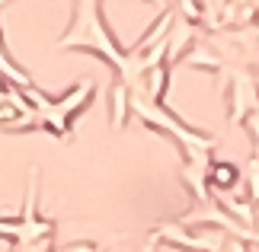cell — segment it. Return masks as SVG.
Here are the masks:
<instances>
[{
  "instance_id": "6da1fadb",
  "label": "cell",
  "mask_w": 259,
  "mask_h": 252,
  "mask_svg": "<svg viewBox=\"0 0 259 252\" xmlns=\"http://www.w3.org/2000/svg\"><path fill=\"white\" fill-rule=\"evenodd\" d=\"M231 122L234 125H240L250 118V112H256V103H259V93H256V83H253V77L246 74V70H237V80L231 86Z\"/></svg>"
},
{
  "instance_id": "7a4b0ae2",
  "label": "cell",
  "mask_w": 259,
  "mask_h": 252,
  "mask_svg": "<svg viewBox=\"0 0 259 252\" xmlns=\"http://www.w3.org/2000/svg\"><path fill=\"white\" fill-rule=\"evenodd\" d=\"M205 176H208V182H211L214 188H234V185H237V179H240L237 166H231V163H214Z\"/></svg>"
},
{
  "instance_id": "3957f363",
  "label": "cell",
  "mask_w": 259,
  "mask_h": 252,
  "mask_svg": "<svg viewBox=\"0 0 259 252\" xmlns=\"http://www.w3.org/2000/svg\"><path fill=\"white\" fill-rule=\"evenodd\" d=\"M189 67H202V70H218V58L211 48H189Z\"/></svg>"
},
{
  "instance_id": "277c9868",
  "label": "cell",
  "mask_w": 259,
  "mask_h": 252,
  "mask_svg": "<svg viewBox=\"0 0 259 252\" xmlns=\"http://www.w3.org/2000/svg\"><path fill=\"white\" fill-rule=\"evenodd\" d=\"M221 198H224V208L231 211V214H237L243 224H253V211L250 208H240V201H234V198H227V195H221Z\"/></svg>"
},
{
  "instance_id": "5b68a950",
  "label": "cell",
  "mask_w": 259,
  "mask_h": 252,
  "mask_svg": "<svg viewBox=\"0 0 259 252\" xmlns=\"http://www.w3.org/2000/svg\"><path fill=\"white\" fill-rule=\"evenodd\" d=\"M250 191H253V201H259V157H253V166H250Z\"/></svg>"
},
{
  "instance_id": "8992f818",
  "label": "cell",
  "mask_w": 259,
  "mask_h": 252,
  "mask_svg": "<svg viewBox=\"0 0 259 252\" xmlns=\"http://www.w3.org/2000/svg\"><path fill=\"white\" fill-rule=\"evenodd\" d=\"M246 128H253V137H256V157H259V109H256V112H250V118H246Z\"/></svg>"
},
{
  "instance_id": "52a82bcc",
  "label": "cell",
  "mask_w": 259,
  "mask_h": 252,
  "mask_svg": "<svg viewBox=\"0 0 259 252\" xmlns=\"http://www.w3.org/2000/svg\"><path fill=\"white\" fill-rule=\"evenodd\" d=\"M144 252H154V243H151V246H147V249H144Z\"/></svg>"
}]
</instances>
